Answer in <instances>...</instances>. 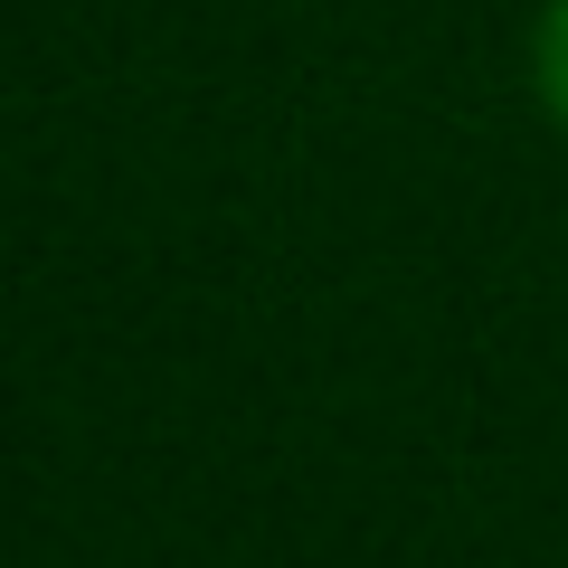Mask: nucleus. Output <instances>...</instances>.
Returning a JSON list of instances; mask_svg holds the SVG:
<instances>
[{"label":"nucleus","mask_w":568,"mask_h":568,"mask_svg":"<svg viewBox=\"0 0 568 568\" xmlns=\"http://www.w3.org/2000/svg\"><path fill=\"white\" fill-rule=\"evenodd\" d=\"M530 77H540V104L568 123V0H549L540 39H530Z\"/></svg>","instance_id":"f257e3e1"}]
</instances>
